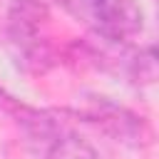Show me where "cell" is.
I'll use <instances>...</instances> for the list:
<instances>
[{
  "label": "cell",
  "mask_w": 159,
  "mask_h": 159,
  "mask_svg": "<svg viewBox=\"0 0 159 159\" xmlns=\"http://www.w3.org/2000/svg\"><path fill=\"white\" fill-rule=\"evenodd\" d=\"M27 147L37 159H99L97 149L65 119H60L57 112L37 134L27 139Z\"/></svg>",
  "instance_id": "obj_3"
},
{
  "label": "cell",
  "mask_w": 159,
  "mask_h": 159,
  "mask_svg": "<svg viewBox=\"0 0 159 159\" xmlns=\"http://www.w3.org/2000/svg\"><path fill=\"white\" fill-rule=\"evenodd\" d=\"M70 114L97 127L99 132H104L107 137H112L114 142H122L127 147H147L154 139V132L142 114H137L107 97L89 94L80 102V107L70 109Z\"/></svg>",
  "instance_id": "obj_2"
},
{
  "label": "cell",
  "mask_w": 159,
  "mask_h": 159,
  "mask_svg": "<svg viewBox=\"0 0 159 159\" xmlns=\"http://www.w3.org/2000/svg\"><path fill=\"white\" fill-rule=\"evenodd\" d=\"M92 2V32L102 40L127 42L144 27V10L139 0H89Z\"/></svg>",
  "instance_id": "obj_4"
},
{
  "label": "cell",
  "mask_w": 159,
  "mask_h": 159,
  "mask_svg": "<svg viewBox=\"0 0 159 159\" xmlns=\"http://www.w3.org/2000/svg\"><path fill=\"white\" fill-rule=\"evenodd\" d=\"M50 12L42 0H12L7 10V40L27 72H45L52 65V47L45 35Z\"/></svg>",
  "instance_id": "obj_1"
}]
</instances>
